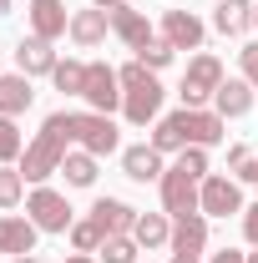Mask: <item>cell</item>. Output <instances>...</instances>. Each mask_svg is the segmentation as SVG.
I'll list each match as a JSON object with an SVG mask.
<instances>
[{
  "instance_id": "obj_24",
  "label": "cell",
  "mask_w": 258,
  "mask_h": 263,
  "mask_svg": "<svg viewBox=\"0 0 258 263\" xmlns=\"http://www.w3.org/2000/svg\"><path fill=\"white\" fill-rule=\"evenodd\" d=\"M51 81H56V91H66V97H81L86 91V61H56Z\"/></svg>"
},
{
  "instance_id": "obj_13",
  "label": "cell",
  "mask_w": 258,
  "mask_h": 263,
  "mask_svg": "<svg viewBox=\"0 0 258 263\" xmlns=\"http://www.w3.org/2000/svg\"><path fill=\"white\" fill-rule=\"evenodd\" d=\"M91 223H97L106 238H117V233H132L137 208H132V202H122V197H97V202H91Z\"/></svg>"
},
{
  "instance_id": "obj_17",
  "label": "cell",
  "mask_w": 258,
  "mask_h": 263,
  "mask_svg": "<svg viewBox=\"0 0 258 263\" xmlns=\"http://www.w3.org/2000/svg\"><path fill=\"white\" fill-rule=\"evenodd\" d=\"M208 248V218L202 213H188V218H172V253H188V258H202Z\"/></svg>"
},
{
  "instance_id": "obj_36",
  "label": "cell",
  "mask_w": 258,
  "mask_h": 263,
  "mask_svg": "<svg viewBox=\"0 0 258 263\" xmlns=\"http://www.w3.org/2000/svg\"><path fill=\"white\" fill-rule=\"evenodd\" d=\"M91 5H101V10H112V5H122V0H91Z\"/></svg>"
},
{
  "instance_id": "obj_12",
  "label": "cell",
  "mask_w": 258,
  "mask_h": 263,
  "mask_svg": "<svg viewBox=\"0 0 258 263\" xmlns=\"http://www.w3.org/2000/svg\"><path fill=\"white\" fill-rule=\"evenodd\" d=\"M106 31H112V15H106L101 5H91V10H76V15H71V31L66 35H71L81 51H97L101 41H106Z\"/></svg>"
},
{
  "instance_id": "obj_40",
  "label": "cell",
  "mask_w": 258,
  "mask_h": 263,
  "mask_svg": "<svg viewBox=\"0 0 258 263\" xmlns=\"http://www.w3.org/2000/svg\"><path fill=\"white\" fill-rule=\"evenodd\" d=\"M248 263H258V253H248Z\"/></svg>"
},
{
  "instance_id": "obj_9",
  "label": "cell",
  "mask_w": 258,
  "mask_h": 263,
  "mask_svg": "<svg viewBox=\"0 0 258 263\" xmlns=\"http://www.w3.org/2000/svg\"><path fill=\"white\" fill-rule=\"evenodd\" d=\"M197 208H202V218H233V213H243V193H238L233 177L208 172L202 187H197Z\"/></svg>"
},
{
  "instance_id": "obj_38",
  "label": "cell",
  "mask_w": 258,
  "mask_h": 263,
  "mask_svg": "<svg viewBox=\"0 0 258 263\" xmlns=\"http://www.w3.org/2000/svg\"><path fill=\"white\" fill-rule=\"evenodd\" d=\"M5 15H10V0H0V21H5Z\"/></svg>"
},
{
  "instance_id": "obj_41",
  "label": "cell",
  "mask_w": 258,
  "mask_h": 263,
  "mask_svg": "<svg viewBox=\"0 0 258 263\" xmlns=\"http://www.w3.org/2000/svg\"><path fill=\"white\" fill-rule=\"evenodd\" d=\"M253 26H258V5H253Z\"/></svg>"
},
{
  "instance_id": "obj_32",
  "label": "cell",
  "mask_w": 258,
  "mask_h": 263,
  "mask_svg": "<svg viewBox=\"0 0 258 263\" xmlns=\"http://www.w3.org/2000/svg\"><path fill=\"white\" fill-rule=\"evenodd\" d=\"M243 238L258 248V202H253V208H243Z\"/></svg>"
},
{
  "instance_id": "obj_33",
  "label": "cell",
  "mask_w": 258,
  "mask_h": 263,
  "mask_svg": "<svg viewBox=\"0 0 258 263\" xmlns=\"http://www.w3.org/2000/svg\"><path fill=\"white\" fill-rule=\"evenodd\" d=\"M248 162H253V152H248V147H233V152H228V172H243Z\"/></svg>"
},
{
  "instance_id": "obj_7",
  "label": "cell",
  "mask_w": 258,
  "mask_h": 263,
  "mask_svg": "<svg viewBox=\"0 0 258 263\" xmlns=\"http://www.w3.org/2000/svg\"><path fill=\"white\" fill-rule=\"evenodd\" d=\"M162 213H167V218H188V213H202V208H197V187H202V182H197V177H188V172H182V167L172 162L167 167V172H162Z\"/></svg>"
},
{
  "instance_id": "obj_37",
  "label": "cell",
  "mask_w": 258,
  "mask_h": 263,
  "mask_svg": "<svg viewBox=\"0 0 258 263\" xmlns=\"http://www.w3.org/2000/svg\"><path fill=\"white\" fill-rule=\"evenodd\" d=\"M172 263H197V258H188V253H172Z\"/></svg>"
},
{
  "instance_id": "obj_16",
  "label": "cell",
  "mask_w": 258,
  "mask_h": 263,
  "mask_svg": "<svg viewBox=\"0 0 258 263\" xmlns=\"http://www.w3.org/2000/svg\"><path fill=\"white\" fill-rule=\"evenodd\" d=\"M56 51H51V41H41V35H26L21 46H15V66H21V76H51L56 71Z\"/></svg>"
},
{
  "instance_id": "obj_23",
  "label": "cell",
  "mask_w": 258,
  "mask_h": 263,
  "mask_svg": "<svg viewBox=\"0 0 258 263\" xmlns=\"http://www.w3.org/2000/svg\"><path fill=\"white\" fill-rule=\"evenodd\" d=\"M61 172H66L71 187H91V182H97V157H91V152H66Z\"/></svg>"
},
{
  "instance_id": "obj_29",
  "label": "cell",
  "mask_w": 258,
  "mask_h": 263,
  "mask_svg": "<svg viewBox=\"0 0 258 263\" xmlns=\"http://www.w3.org/2000/svg\"><path fill=\"white\" fill-rule=\"evenodd\" d=\"M172 56H177V51H172V41H162V35H157V41H147V46L137 51V61L147 66V71H162V66L172 61Z\"/></svg>"
},
{
  "instance_id": "obj_39",
  "label": "cell",
  "mask_w": 258,
  "mask_h": 263,
  "mask_svg": "<svg viewBox=\"0 0 258 263\" xmlns=\"http://www.w3.org/2000/svg\"><path fill=\"white\" fill-rule=\"evenodd\" d=\"M15 263H41V258H35V253H26V258H15Z\"/></svg>"
},
{
  "instance_id": "obj_18",
  "label": "cell",
  "mask_w": 258,
  "mask_h": 263,
  "mask_svg": "<svg viewBox=\"0 0 258 263\" xmlns=\"http://www.w3.org/2000/svg\"><path fill=\"white\" fill-rule=\"evenodd\" d=\"M122 172H127L132 182H162L167 167H162V152L147 142V147H127L122 152Z\"/></svg>"
},
{
  "instance_id": "obj_2",
  "label": "cell",
  "mask_w": 258,
  "mask_h": 263,
  "mask_svg": "<svg viewBox=\"0 0 258 263\" xmlns=\"http://www.w3.org/2000/svg\"><path fill=\"white\" fill-rule=\"evenodd\" d=\"M228 137V122L218 111H202V106H182L172 117H162L152 132V147L157 152H182V147H218Z\"/></svg>"
},
{
  "instance_id": "obj_20",
  "label": "cell",
  "mask_w": 258,
  "mask_h": 263,
  "mask_svg": "<svg viewBox=\"0 0 258 263\" xmlns=\"http://www.w3.org/2000/svg\"><path fill=\"white\" fill-rule=\"evenodd\" d=\"M31 101H35V91H31V76H21V71L0 76V117H21V111H26Z\"/></svg>"
},
{
  "instance_id": "obj_34",
  "label": "cell",
  "mask_w": 258,
  "mask_h": 263,
  "mask_svg": "<svg viewBox=\"0 0 258 263\" xmlns=\"http://www.w3.org/2000/svg\"><path fill=\"white\" fill-rule=\"evenodd\" d=\"M208 263H248V253H238V248H218Z\"/></svg>"
},
{
  "instance_id": "obj_1",
  "label": "cell",
  "mask_w": 258,
  "mask_h": 263,
  "mask_svg": "<svg viewBox=\"0 0 258 263\" xmlns=\"http://www.w3.org/2000/svg\"><path fill=\"white\" fill-rule=\"evenodd\" d=\"M71 142H76V111H51L41 122V132H35V142L21 152V177L26 182H46L51 172H61Z\"/></svg>"
},
{
  "instance_id": "obj_5",
  "label": "cell",
  "mask_w": 258,
  "mask_h": 263,
  "mask_svg": "<svg viewBox=\"0 0 258 263\" xmlns=\"http://www.w3.org/2000/svg\"><path fill=\"white\" fill-rule=\"evenodd\" d=\"M26 218H31L41 233H71V223H76V218H71V202H66L56 187H46V182L26 197Z\"/></svg>"
},
{
  "instance_id": "obj_28",
  "label": "cell",
  "mask_w": 258,
  "mask_h": 263,
  "mask_svg": "<svg viewBox=\"0 0 258 263\" xmlns=\"http://www.w3.org/2000/svg\"><path fill=\"white\" fill-rule=\"evenodd\" d=\"M101 263H137V238L132 233H117L101 243Z\"/></svg>"
},
{
  "instance_id": "obj_14",
  "label": "cell",
  "mask_w": 258,
  "mask_h": 263,
  "mask_svg": "<svg viewBox=\"0 0 258 263\" xmlns=\"http://www.w3.org/2000/svg\"><path fill=\"white\" fill-rule=\"evenodd\" d=\"M71 31V15H66V0H31V35L41 41H56Z\"/></svg>"
},
{
  "instance_id": "obj_26",
  "label": "cell",
  "mask_w": 258,
  "mask_h": 263,
  "mask_svg": "<svg viewBox=\"0 0 258 263\" xmlns=\"http://www.w3.org/2000/svg\"><path fill=\"white\" fill-rule=\"evenodd\" d=\"M21 152H26V137L15 127V117H0V167H10Z\"/></svg>"
},
{
  "instance_id": "obj_10",
  "label": "cell",
  "mask_w": 258,
  "mask_h": 263,
  "mask_svg": "<svg viewBox=\"0 0 258 263\" xmlns=\"http://www.w3.org/2000/svg\"><path fill=\"white\" fill-rule=\"evenodd\" d=\"M202 35L208 26L197 21L193 10H162V41H172V51H202Z\"/></svg>"
},
{
  "instance_id": "obj_4",
  "label": "cell",
  "mask_w": 258,
  "mask_h": 263,
  "mask_svg": "<svg viewBox=\"0 0 258 263\" xmlns=\"http://www.w3.org/2000/svg\"><path fill=\"white\" fill-rule=\"evenodd\" d=\"M223 81H228V76H223V61L202 51V56H193V61H188L177 97H182V106H202V101L218 97V86H223Z\"/></svg>"
},
{
  "instance_id": "obj_22",
  "label": "cell",
  "mask_w": 258,
  "mask_h": 263,
  "mask_svg": "<svg viewBox=\"0 0 258 263\" xmlns=\"http://www.w3.org/2000/svg\"><path fill=\"white\" fill-rule=\"evenodd\" d=\"M132 238H137V248H162V243H172V223H167V213H137Z\"/></svg>"
},
{
  "instance_id": "obj_35",
  "label": "cell",
  "mask_w": 258,
  "mask_h": 263,
  "mask_svg": "<svg viewBox=\"0 0 258 263\" xmlns=\"http://www.w3.org/2000/svg\"><path fill=\"white\" fill-rule=\"evenodd\" d=\"M66 263H91V253H71V258H66Z\"/></svg>"
},
{
  "instance_id": "obj_6",
  "label": "cell",
  "mask_w": 258,
  "mask_h": 263,
  "mask_svg": "<svg viewBox=\"0 0 258 263\" xmlns=\"http://www.w3.org/2000/svg\"><path fill=\"white\" fill-rule=\"evenodd\" d=\"M81 101L91 106V111H122V81H117V66L106 61H86V91H81Z\"/></svg>"
},
{
  "instance_id": "obj_11",
  "label": "cell",
  "mask_w": 258,
  "mask_h": 263,
  "mask_svg": "<svg viewBox=\"0 0 258 263\" xmlns=\"http://www.w3.org/2000/svg\"><path fill=\"white\" fill-rule=\"evenodd\" d=\"M106 15H112V35H122V46H127V51H142L147 41H157V35H152V21H147L142 10H132L127 0H122V5H112Z\"/></svg>"
},
{
  "instance_id": "obj_31",
  "label": "cell",
  "mask_w": 258,
  "mask_h": 263,
  "mask_svg": "<svg viewBox=\"0 0 258 263\" xmlns=\"http://www.w3.org/2000/svg\"><path fill=\"white\" fill-rule=\"evenodd\" d=\"M238 61H243V81L258 91V41H248V46L238 51Z\"/></svg>"
},
{
  "instance_id": "obj_42",
  "label": "cell",
  "mask_w": 258,
  "mask_h": 263,
  "mask_svg": "<svg viewBox=\"0 0 258 263\" xmlns=\"http://www.w3.org/2000/svg\"><path fill=\"white\" fill-rule=\"evenodd\" d=\"M253 187H258V182H253Z\"/></svg>"
},
{
  "instance_id": "obj_15",
  "label": "cell",
  "mask_w": 258,
  "mask_h": 263,
  "mask_svg": "<svg viewBox=\"0 0 258 263\" xmlns=\"http://www.w3.org/2000/svg\"><path fill=\"white\" fill-rule=\"evenodd\" d=\"M35 223L31 218H10V213H0V253H10V258H26L35 253Z\"/></svg>"
},
{
  "instance_id": "obj_27",
  "label": "cell",
  "mask_w": 258,
  "mask_h": 263,
  "mask_svg": "<svg viewBox=\"0 0 258 263\" xmlns=\"http://www.w3.org/2000/svg\"><path fill=\"white\" fill-rule=\"evenodd\" d=\"M101 243H106V233H101L91 218L71 223V248H76V253H101Z\"/></svg>"
},
{
  "instance_id": "obj_21",
  "label": "cell",
  "mask_w": 258,
  "mask_h": 263,
  "mask_svg": "<svg viewBox=\"0 0 258 263\" xmlns=\"http://www.w3.org/2000/svg\"><path fill=\"white\" fill-rule=\"evenodd\" d=\"M213 26H218L223 35H243L248 26H253V0H218Z\"/></svg>"
},
{
  "instance_id": "obj_3",
  "label": "cell",
  "mask_w": 258,
  "mask_h": 263,
  "mask_svg": "<svg viewBox=\"0 0 258 263\" xmlns=\"http://www.w3.org/2000/svg\"><path fill=\"white\" fill-rule=\"evenodd\" d=\"M117 81H122V117L132 127H147L162 111V97H167L157 71H147L142 61H127V66H117Z\"/></svg>"
},
{
  "instance_id": "obj_8",
  "label": "cell",
  "mask_w": 258,
  "mask_h": 263,
  "mask_svg": "<svg viewBox=\"0 0 258 263\" xmlns=\"http://www.w3.org/2000/svg\"><path fill=\"white\" fill-rule=\"evenodd\" d=\"M76 142H81V152H91V157H112L117 142H122V132H117V122H112L106 111H76Z\"/></svg>"
},
{
  "instance_id": "obj_30",
  "label": "cell",
  "mask_w": 258,
  "mask_h": 263,
  "mask_svg": "<svg viewBox=\"0 0 258 263\" xmlns=\"http://www.w3.org/2000/svg\"><path fill=\"white\" fill-rule=\"evenodd\" d=\"M177 167L188 172V177H208V147H182V157H177Z\"/></svg>"
},
{
  "instance_id": "obj_25",
  "label": "cell",
  "mask_w": 258,
  "mask_h": 263,
  "mask_svg": "<svg viewBox=\"0 0 258 263\" xmlns=\"http://www.w3.org/2000/svg\"><path fill=\"white\" fill-rule=\"evenodd\" d=\"M21 197H26V177H21V167H0V213L21 208Z\"/></svg>"
},
{
  "instance_id": "obj_19",
  "label": "cell",
  "mask_w": 258,
  "mask_h": 263,
  "mask_svg": "<svg viewBox=\"0 0 258 263\" xmlns=\"http://www.w3.org/2000/svg\"><path fill=\"white\" fill-rule=\"evenodd\" d=\"M213 111L223 117V122H233V117H248L253 111V86L238 76V81H223L218 86V97H213Z\"/></svg>"
}]
</instances>
